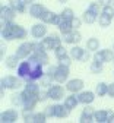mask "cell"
<instances>
[{"mask_svg": "<svg viewBox=\"0 0 114 123\" xmlns=\"http://www.w3.org/2000/svg\"><path fill=\"white\" fill-rule=\"evenodd\" d=\"M16 73L18 76L25 81V82H29V81H38L44 76V66L41 63L35 60H31V59H25V60H21V63L16 69Z\"/></svg>", "mask_w": 114, "mask_h": 123, "instance_id": "1", "label": "cell"}, {"mask_svg": "<svg viewBox=\"0 0 114 123\" xmlns=\"http://www.w3.org/2000/svg\"><path fill=\"white\" fill-rule=\"evenodd\" d=\"M28 37V31L21 26L19 24L9 22L2 28V38L5 41H15V40H25Z\"/></svg>", "mask_w": 114, "mask_h": 123, "instance_id": "2", "label": "cell"}, {"mask_svg": "<svg viewBox=\"0 0 114 123\" xmlns=\"http://www.w3.org/2000/svg\"><path fill=\"white\" fill-rule=\"evenodd\" d=\"M47 73H50L53 76V79L56 84H66L69 79V68L67 66H61V65H57V66H50L47 69Z\"/></svg>", "mask_w": 114, "mask_h": 123, "instance_id": "3", "label": "cell"}, {"mask_svg": "<svg viewBox=\"0 0 114 123\" xmlns=\"http://www.w3.org/2000/svg\"><path fill=\"white\" fill-rule=\"evenodd\" d=\"M101 5L98 2H91L88 5V9L82 13V19L85 24H94L95 21H98V16H100V13H101Z\"/></svg>", "mask_w": 114, "mask_h": 123, "instance_id": "4", "label": "cell"}, {"mask_svg": "<svg viewBox=\"0 0 114 123\" xmlns=\"http://www.w3.org/2000/svg\"><path fill=\"white\" fill-rule=\"evenodd\" d=\"M44 113L47 114V117H59V119H66L70 114V110L67 109L66 105L63 104H51V105H47Z\"/></svg>", "mask_w": 114, "mask_h": 123, "instance_id": "5", "label": "cell"}, {"mask_svg": "<svg viewBox=\"0 0 114 123\" xmlns=\"http://www.w3.org/2000/svg\"><path fill=\"white\" fill-rule=\"evenodd\" d=\"M2 88L5 89H9V91H16L19 89L21 85H22V79L19 76H13V75H7V76H3L2 78V82H0Z\"/></svg>", "mask_w": 114, "mask_h": 123, "instance_id": "6", "label": "cell"}, {"mask_svg": "<svg viewBox=\"0 0 114 123\" xmlns=\"http://www.w3.org/2000/svg\"><path fill=\"white\" fill-rule=\"evenodd\" d=\"M22 95H24V105H22V109L34 110L35 105L40 103L38 94H35V92H31V91H28V89H25V88H24V91H22Z\"/></svg>", "mask_w": 114, "mask_h": 123, "instance_id": "7", "label": "cell"}, {"mask_svg": "<svg viewBox=\"0 0 114 123\" xmlns=\"http://www.w3.org/2000/svg\"><path fill=\"white\" fill-rule=\"evenodd\" d=\"M15 16L16 12L12 9L10 5H2V7H0V25H2V28L9 22H13Z\"/></svg>", "mask_w": 114, "mask_h": 123, "instance_id": "8", "label": "cell"}, {"mask_svg": "<svg viewBox=\"0 0 114 123\" xmlns=\"http://www.w3.org/2000/svg\"><path fill=\"white\" fill-rule=\"evenodd\" d=\"M70 56L73 60H78V62H88L91 59V51L88 49H82L80 45H73L70 49Z\"/></svg>", "mask_w": 114, "mask_h": 123, "instance_id": "9", "label": "cell"}, {"mask_svg": "<svg viewBox=\"0 0 114 123\" xmlns=\"http://www.w3.org/2000/svg\"><path fill=\"white\" fill-rule=\"evenodd\" d=\"M41 41V44L44 45V49L48 51V50H56L59 45L63 43V38H60L59 35H56V34H51V35H47V37H44V38H41L40 40Z\"/></svg>", "mask_w": 114, "mask_h": 123, "instance_id": "10", "label": "cell"}, {"mask_svg": "<svg viewBox=\"0 0 114 123\" xmlns=\"http://www.w3.org/2000/svg\"><path fill=\"white\" fill-rule=\"evenodd\" d=\"M32 53H34V43H31V41H24L15 51V54L18 56L21 60L28 59Z\"/></svg>", "mask_w": 114, "mask_h": 123, "instance_id": "11", "label": "cell"}, {"mask_svg": "<svg viewBox=\"0 0 114 123\" xmlns=\"http://www.w3.org/2000/svg\"><path fill=\"white\" fill-rule=\"evenodd\" d=\"M47 91H48V98L53 100V101H60L66 97V89L60 84L59 85H50Z\"/></svg>", "mask_w": 114, "mask_h": 123, "instance_id": "12", "label": "cell"}, {"mask_svg": "<svg viewBox=\"0 0 114 123\" xmlns=\"http://www.w3.org/2000/svg\"><path fill=\"white\" fill-rule=\"evenodd\" d=\"M40 21L44 22V24H50V25H56V26H57V25L61 22V16H60V13L57 15V13H54V12H51V10L45 9L44 13L41 15Z\"/></svg>", "mask_w": 114, "mask_h": 123, "instance_id": "13", "label": "cell"}, {"mask_svg": "<svg viewBox=\"0 0 114 123\" xmlns=\"http://www.w3.org/2000/svg\"><path fill=\"white\" fill-rule=\"evenodd\" d=\"M47 24L44 22H38V24H34L31 26V35L32 38H35V40H41L47 35Z\"/></svg>", "mask_w": 114, "mask_h": 123, "instance_id": "14", "label": "cell"}, {"mask_svg": "<svg viewBox=\"0 0 114 123\" xmlns=\"http://www.w3.org/2000/svg\"><path fill=\"white\" fill-rule=\"evenodd\" d=\"M94 59H96V60L102 62V63L114 62V50H110V49H102V50H98V51H95Z\"/></svg>", "mask_w": 114, "mask_h": 123, "instance_id": "15", "label": "cell"}, {"mask_svg": "<svg viewBox=\"0 0 114 123\" xmlns=\"http://www.w3.org/2000/svg\"><path fill=\"white\" fill-rule=\"evenodd\" d=\"M18 119H19V111L15 109L5 110L0 114V122L2 123H15V122H18Z\"/></svg>", "mask_w": 114, "mask_h": 123, "instance_id": "16", "label": "cell"}, {"mask_svg": "<svg viewBox=\"0 0 114 123\" xmlns=\"http://www.w3.org/2000/svg\"><path fill=\"white\" fill-rule=\"evenodd\" d=\"M28 59L38 62V63H41L42 66H47L48 63H50V57H48L45 50H34V53H32Z\"/></svg>", "mask_w": 114, "mask_h": 123, "instance_id": "17", "label": "cell"}, {"mask_svg": "<svg viewBox=\"0 0 114 123\" xmlns=\"http://www.w3.org/2000/svg\"><path fill=\"white\" fill-rule=\"evenodd\" d=\"M85 86V82L82 79H79V78H75V79H69L66 82V89L69 92H75V94H79L80 91L84 89Z\"/></svg>", "mask_w": 114, "mask_h": 123, "instance_id": "18", "label": "cell"}, {"mask_svg": "<svg viewBox=\"0 0 114 123\" xmlns=\"http://www.w3.org/2000/svg\"><path fill=\"white\" fill-rule=\"evenodd\" d=\"M80 40H82V35H80V32L78 29H73L70 31V32L64 34L63 35V43L64 44H70V45H76L80 43Z\"/></svg>", "mask_w": 114, "mask_h": 123, "instance_id": "19", "label": "cell"}, {"mask_svg": "<svg viewBox=\"0 0 114 123\" xmlns=\"http://www.w3.org/2000/svg\"><path fill=\"white\" fill-rule=\"evenodd\" d=\"M94 114H95L94 107H91L89 104H86L85 109L82 110V114H80L79 122H80V123H91L92 120H95V119H94Z\"/></svg>", "mask_w": 114, "mask_h": 123, "instance_id": "20", "label": "cell"}, {"mask_svg": "<svg viewBox=\"0 0 114 123\" xmlns=\"http://www.w3.org/2000/svg\"><path fill=\"white\" fill-rule=\"evenodd\" d=\"M47 7L44 6V5H41V3H31V6H29V15L32 18H35V19H40L41 18V15L44 13V10H45Z\"/></svg>", "mask_w": 114, "mask_h": 123, "instance_id": "21", "label": "cell"}, {"mask_svg": "<svg viewBox=\"0 0 114 123\" xmlns=\"http://www.w3.org/2000/svg\"><path fill=\"white\" fill-rule=\"evenodd\" d=\"M78 98H79V103L80 104H92L94 100H95V92L92 91H80L79 94H78Z\"/></svg>", "mask_w": 114, "mask_h": 123, "instance_id": "22", "label": "cell"}, {"mask_svg": "<svg viewBox=\"0 0 114 123\" xmlns=\"http://www.w3.org/2000/svg\"><path fill=\"white\" fill-rule=\"evenodd\" d=\"M78 104H79V98H78V94H75V92H70L67 97H64V105H66L70 111L73 109H76Z\"/></svg>", "mask_w": 114, "mask_h": 123, "instance_id": "23", "label": "cell"}, {"mask_svg": "<svg viewBox=\"0 0 114 123\" xmlns=\"http://www.w3.org/2000/svg\"><path fill=\"white\" fill-rule=\"evenodd\" d=\"M9 5L16 13H25L26 12V2L25 0H9Z\"/></svg>", "mask_w": 114, "mask_h": 123, "instance_id": "24", "label": "cell"}, {"mask_svg": "<svg viewBox=\"0 0 114 123\" xmlns=\"http://www.w3.org/2000/svg\"><path fill=\"white\" fill-rule=\"evenodd\" d=\"M114 16H111V15L105 13V12H101L100 13V16H98V24L101 28H108L111 25V21H113Z\"/></svg>", "mask_w": 114, "mask_h": 123, "instance_id": "25", "label": "cell"}, {"mask_svg": "<svg viewBox=\"0 0 114 123\" xmlns=\"http://www.w3.org/2000/svg\"><path fill=\"white\" fill-rule=\"evenodd\" d=\"M19 63H21V59L16 56V54L7 56V57H6V60H5V65H6L9 69H18Z\"/></svg>", "mask_w": 114, "mask_h": 123, "instance_id": "26", "label": "cell"}, {"mask_svg": "<svg viewBox=\"0 0 114 123\" xmlns=\"http://www.w3.org/2000/svg\"><path fill=\"white\" fill-rule=\"evenodd\" d=\"M59 31H60V34L64 35V34H67L70 32V31H73V25H72V21H66V19H61V22L57 25Z\"/></svg>", "mask_w": 114, "mask_h": 123, "instance_id": "27", "label": "cell"}, {"mask_svg": "<svg viewBox=\"0 0 114 123\" xmlns=\"http://www.w3.org/2000/svg\"><path fill=\"white\" fill-rule=\"evenodd\" d=\"M108 113L110 110H95L94 119L98 123H108Z\"/></svg>", "mask_w": 114, "mask_h": 123, "instance_id": "28", "label": "cell"}, {"mask_svg": "<svg viewBox=\"0 0 114 123\" xmlns=\"http://www.w3.org/2000/svg\"><path fill=\"white\" fill-rule=\"evenodd\" d=\"M102 69H104V63H102V62L96 60V59H92V62H91V68H89L91 73L98 75V73H101V72H102Z\"/></svg>", "mask_w": 114, "mask_h": 123, "instance_id": "29", "label": "cell"}, {"mask_svg": "<svg viewBox=\"0 0 114 123\" xmlns=\"http://www.w3.org/2000/svg\"><path fill=\"white\" fill-rule=\"evenodd\" d=\"M86 49H88L89 51H92V53L98 51V50H100V40L95 38V37L88 38V41H86Z\"/></svg>", "mask_w": 114, "mask_h": 123, "instance_id": "30", "label": "cell"}, {"mask_svg": "<svg viewBox=\"0 0 114 123\" xmlns=\"http://www.w3.org/2000/svg\"><path fill=\"white\" fill-rule=\"evenodd\" d=\"M95 94L98 97H105L108 95V84L105 82H98L96 84V88H95Z\"/></svg>", "mask_w": 114, "mask_h": 123, "instance_id": "31", "label": "cell"}, {"mask_svg": "<svg viewBox=\"0 0 114 123\" xmlns=\"http://www.w3.org/2000/svg\"><path fill=\"white\" fill-rule=\"evenodd\" d=\"M10 101H12V104H13L15 107H21V109H22V105H24L22 91H21V92H15V94L12 95V98H10Z\"/></svg>", "mask_w": 114, "mask_h": 123, "instance_id": "32", "label": "cell"}, {"mask_svg": "<svg viewBox=\"0 0 114 123\" xmlns=\"http://www.w3.org/2000/svg\"><path fill=\"white\" fill-rule=\"evenodd\" d=\"M60 16H61V19L72 21V19L75 18V12H73V9H70V7H64V9L60 12Z\"/></svg>", "mask_w": 114, "mask_h": 123, "instance_id": "33", "label": "cell"}, {"mask_svg": "<svg viewBox=\"0 0 114 123\" xmlns=\"http://www.w3.org/2000/svg\"><path fill=\"white\" fill-rule=\"evenodd\" d=\"M51 82H54V79H53V76L50 75V73H44V76H42V78H41V86L42 88H48V86H50L51 85Z\"/></svg>", "mask_w": 114, "mask_h": 123, "instance_id": "34", "label": "cell"}, {"mask_svg": "<svg viewBox=\"0 0 114 123\" xmlns=\"http://www.w3.org/2000/svg\"><path fill=\"white\" fill-rule=\"evenodd\" d=\"M21 116L25 122H32V119H34V110H26V109H22L21 111Z\"/></svg>", "mask_w": 114, "mask_h": 123, "instance_id": "35", "label": "cell"}, {"mask_svg": "<svg viewBox=\"0 0 114 123\" xmlns=\"http://www.w3.org/2000/svg\"><path fill=\"white\" fill-rule=\"evenodd\" d=\"M34 123H45L47 122V114L44 111H40V113H34V119H32Z\"/></svg>", "mask_w": 114, "mask_h": 123, "instance_id": "36", "label": "cell"}, {"mask_svg": "<svg viewBox=\"0 0 114 123\" xmlns=\"http://www.w3.org/2000/svg\"><path fill=\"white\" fill-rule=\"evenodd\" d=\"M54 54H56V59H60V57H64V56H67V49L64 47L63 44H60L59 47L54 50Z\"/></svg>", "mask_w": 114, "mask_h": 123, "instance_id": "37", "label": "cell"}, {"mask_svg": "<svg viewBox=\"0 0 114 123\" xmlns=\"http://www.w3.org/2000/svg\"><path fill=\"white\" fill-rule=\"evenodd\" d=\"M59 60V63L57 65H61V66H67V68H70V65H72V56L70 54H67V56H64V57H60V59H57Z\"/></svg>", "mask_w": 114, "mask_h": 123, "instance_id": "38", "label": "cell"}, {"mask_svg": "<svg viewBox=\"0 0 114 123\" xmlns=\"http://www.w3.org/2000/svg\"><path fill=\"white\" fill-rule=\"evenodd\" d=\"M82 22H84V19H79L78 16H75V18L72 19V25H73V29H79V28H80V25H82Z\"/></svg>", "mask_w": 114, "mask_h": 123, "instance_id": "39", "label": "cell"}, {"mask_svg": "<svg viewBox=\"0 0 114 123\" xmlns=\"http://www.w3.org/2000/svg\"><path fill=\"white\" fill-rule=\"evenodd\" d=\"M38 98H40V103L45 101V100L48 98V91H45V89H41V91H40V94H38Z\"/></svg>", "mask_w": 114, "mask_h": 123, "instance_id": "40", "label": "cell"}, {"mask_svg": "<svg viewBox=\"0 0 114 123\" xmlns=\"http://www.w3.org/2000/svg\"><path fill=\"white\" fill-rule=\"evenodd\" d=\"M108 97L110 98H114V82L113 84H108Z\"/></svg>", "mask_w": 114, "mask_h": 123, "instance_id": "41", "label": "cell"}, {"mask_svg": "<svg viewBox=\"0 0 114 123\" xmlns=\"http://www.w3.org/2000/svg\"><path fill=\"white\" fill-rule=\"evenodd\" d=\"M98 3L104 7V6H110V5H113V0H98Z\"/></svg>", "mask_w": 114, "mask_h": 123, "instance_id": "42", "label": "cell"}, {"mask_svg": "<svg viewBox=\"0 0 114 123\" xmlns=\"http://www.w3.org/2000/svg\"><path fill=\"white\" fill-rule=\"evenodd\" d=\"M5 51H6V45H5V44H2V50H0V54L5 56Z\"/></svg>", "mask_w": 114, "mask_h": 123, "instance_id": "43", "label": "cell"}, {"mask_svg": "<svg viewBox=\"0 0 114 123\" xmlns=\"http://www.w3.org/2000/svg\"><path fill=\"white\" fill-rule=\"evenodd\" d=\"M57 2H59V3H61V5H64V3H67L69 0H57Z\"/></svg>", "mask_w": 114, "mask_h": 123, "instance_id": "44", "label": "cell"}, {"mask_svg": "<svg viewBox=\"0 0 114 123\" xmlns=\"http://www.w3.org/2000/svg\"><path fill=\"white\" fill-rule=\"evenodd\" d=\"M25 2H26V3H29V5H31V3H34V2H35V0H25Z\"/></svg>", "mask_w": 114, "mask_h": 123, "instance_id": "45", "label": "cell"}, {"mask_svg": "<svg viewBox=\"0 0 114 123\" xmlns=\"http://www.w3.org/2000/svg\"><path fill=\"white\" fill-rule=\"evenodd\" d=\"M113 5H114V0H113Z\"/></svg>", "mask_w": 114, "mask_h": 123, "instance_id": "46", "label": "cell"}, {"mask_svg": "<svg viewBox=\"0 0 114 123\" xmlns=\"http://www.w3.org/2000/svg\"><path fill=\"white\" fill-rule=\"evenodd\" d=\"M113 50H114V45H113Z\"/></svg>", "mask_w": 114, "mask_h": 123, "instance_id": "47", "label": "cell"}]
</instances>
